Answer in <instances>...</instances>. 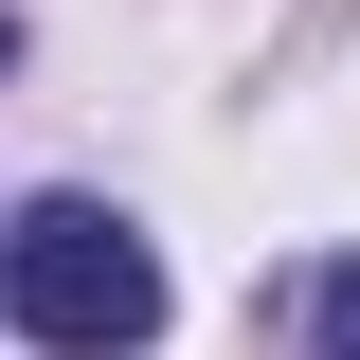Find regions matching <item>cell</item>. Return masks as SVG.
I'll return each mask as SVG.
<instances>
[{"label": "cell", "instance_id": "cell-1", "mask_svg": "<svg viewBox=\"0 0 360 360\" xmlns=\"http://www.w3.org/2000/svg\"><path fill=\"white\" fill-rule=\"evenodd\" d=\"M0 307L54 360H144L162 342V252H144L108 198H37V217L0 234Z\"/></svg>", "mask_w": 360, "mask_h": 360}, {"label": "cell", "instance_id": "cell-3", "mask_svg": "<svg viewBox=\"0 0 360 360\" xmlns=\"http://www.w3.org/2000/svg\"><path fill=\"white\" fill-rule=\"evenodd\" d=\"M0 72H18V18H0Z\"/></svg>", "mask_w": 360, "mask_h": 360}, {"label": "cell", "instance_id": "cell-2", "mask_svg": "<svg viewBox=\"0 0 360 360\" xmlns=\"http://www.w3.org/2000/svg\"><path fill=\"white\" fill-rule=\"evenodd\" d=\"M324 360H360V252L324 270Z\"/></svg>", "mask_w": 360, "mask_h": 360}]
</instances>
